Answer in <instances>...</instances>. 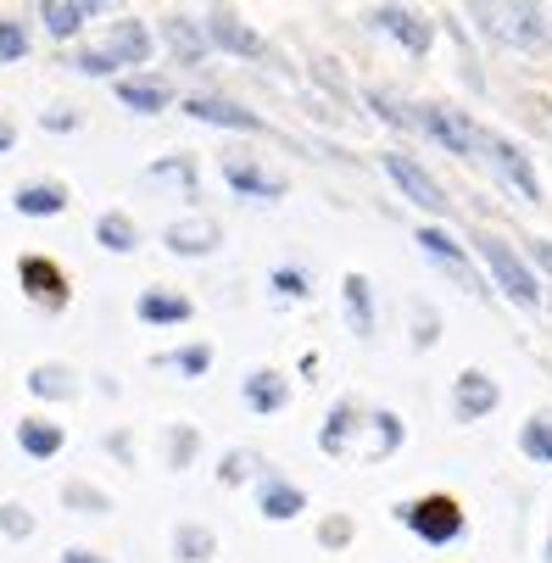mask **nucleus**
<instances>
[{
    "mask_svg": "<svg viewBox=\"0 0 552 563\" xmlns=\"http://www.w3.org/2000/svg\"><path fill=\"white\" fill-rule=\"evenodd\" d=\"M156 29L145 18H107L85 45H73L62 62L78 78H101V85H118L129 73H145V62H156Z\"/></svg>",
    "mask_w": 552,
    "mask_h": 563,
    "instance_id": "f257e3e1",
    "label": "nucleus"
},
{
    "mask_svg": "<svg viewBox=\"0 0 552 563\" xmlns=\"http://www.w3.org/2000/svg\"><path fill=\"white\" fill-rule=\"evenodd\" d=\"M468 252H475L481 263H486V274H492V290L497 296H508L514 307H525V312H536L541 307V274L525 263V252L514 246L508 234H497V229H475L468 234Z\"/></svg>",
    "mask_w": 552,
    "mask_h": 563,
    "instance_id": "f03ea898",
    "label": "nucleus"
},
{
    "mask_svg": "<svg viewBox=\"0 0 552 563\" xmlns=\"http://www.w3.org/2000/svg\"><path fill=\"white\" fill-rule=\"evenodd\" d=\"M413 112V134L435 140L441 151H452L457 163H481L486 168V123L468 118L463 107H446V101H408Z\"/></svg>",
    "mask_w": 552,
    "mask_h": 563,
    "instance_id": "7ed1b4c3",
    "label": "nucleus"
},
{
    "mask_svg": "<svg viewBox=\"0 0 552 563\" xmlns=\"http://www.w3.org/2000/svg\"><path fill=\"white\" fill-rule=\"evenodd\" d=\"M390 519H397L408 536H419L424 547H457L468 536V514L452 492H424V497H408L390 508Z\"/></svg>",
    "mask_w": 552,
    "mask_h": 563,
    "instance_id": "20e7f679",
    "label": "nucleus"
},
{
    "mask_svg": "<svg viewBox=\"0 0 552 563\" xmlns=\"http://www.w3.org/2000/svg\"><path fill=\"white\" fill-rule=\"evenodd\" d=\"M468 18H475V29L481 34H492V40H503V45H514V51H547V40H552V12H541V7H468Z\"/></svg>",
    "mask_w": 552,
    "mask_h": 563,
    "instance_id": "39448f33",
    "label": "nucleus"
},
{
    "mask_svg": "<svg viewBox=\"0 0 552 563\" xmlns=\"http://www.w3.org/2000/svg\"><path fill=\"white\" fill-rule=\"evenodd\" d=\"M12 279H18L23 301H29L34 312H45V318H62V312L73 307V279H67V268H62L56 257H45V252H18Z\"/></svg>",
    "mask_w": 552,
    "mask_h": 563,
    "instance_id": "423d86ee",
    "label": "nucleus"
},
{
    "mask_svg": "<svg viewBox=\"0 0 552 563\" xmlns=\"http://www.w3.org/2000/svg\"><path fill=\"white\" fill-rule=\"evenodd\" d=\"M379 168H385V179L402 190V201H413L419 212H430V223H441L446 212H452V196H446V185L419 163V156H408V151H379Z\"/></svg>",
    "mask_w": 552,
    "mask_h": 563,
    "instance_id": "0eeeda50",
    "label": "nucleus"
},
{
    "mask_svg": "<svg viewBox=\"0 0 552 563\" xmlns=\"http://www.w3.org/2000/svg\"><path fill=\"white\" fill-rule=\"evenodd\" d=\"M413 246L441 268V274H452L463 290H475V296H492L486 285H481V268H475V252H468V240L463 234H452L446 223H419L413 229Z\"/></svg>",
    "mask_w": 552,
    "mask_h": 563,
    "instance_id": "6e6552de",
    "label": "nucleus"
},
{
    "mask_svg": "<svg viewBox=\"0 0 552 563\" xmlns=\"http://www.w3.org/2000/svg\"><path fill=\"white\" fill-rule=\"evenodd\" d=\"M363 23H368L374 34H385L390 45H402L413 62H424V56L435 51V18L419 12V7H368Z\"/></svg>",
    "mask_w": 552,
    "mask_h": 563,
    "instance_id": "1a4fd4ad",
    "label": "nucleus"
},
{
    "mask_svg": "<svg viewBox=\"0 0 552 563\" xmlns=\"http://www.w3.org/2000/svg\"><path fill=\"white\" fill-rule=\"evenodd\" d=\"M196 18H201L212 51H223V56H234V62H268V40H263L241 12H234V7H201Z\"/></svg>",
    "mask_w": 552,
    "mask_h": 563,
    "instance_id": "9d476101",
    "label": "nucleus"
},
{
    "mask_svg": "<svg viewBox=\"0 0 552 563\" xmlns=\"http://www.w3.org/2000/svg\"><path fill=\"white\" fill-rule=\"evenodd\" d=\"M163 252L168 257H185V263H207V257H218L223 252V223L212 218V212H179V218H168L163 223Z\"/></svg>",
    "mask_w": 552,
    "mask_h": 563,
    "instance_id": "9b49d317",
    "label": "nucleus"
},
{
    "mask_svg": "<svg viewBox=\"0 0 552 563\" xmlns=\"http://www.w3.org/2000/svg\"><path fill=\"white\" fill-rule=\"evenodd\" d=\"M218 174H223V185L241 196V201H285L290 196V179L285 174H274L268 163H257V156H246V151H223L218 156Z\"/></svg>",
    "mask_w": 552,
    "mask_h": 563,
    "instance_id": "f8f14e48",
    "label": "nucleus"
},
{
    "mask_svg": "<svg viewBox=\"0 0 552 563\" xmlns=\"http://www.w3.org/2000/svg\"><path fill=\"white\" fill-rule=\"evenodd\" d=\"M486 168H492L519 201H547V196H541V174H536V163H530V151L514 145L508 134H497V129H486Z\"/></svg>",
    "mask_w": 552,
    "mask_h": 563,
    "instance_id": "ddd939ff",
    "label": "nucleus"
},
{
    "mask_svg": "<svg viewBox=\"0 0 552 563\" xmlns=\"http://www.w3.org/2000/svg\"><path fill=\"white\" fill-rule=\"evenodd\" d=\"M179 112H185L190 123L229 129V134H268V118H263V112H252L246 101H229V96H207V90L179 96Z\"/></svg>",
    "mask_w": 552,
    "mask_h": 563,
    "instance_id": "4468645a",
    "label": "nucleus"
},
{
    "mask_svg": "<svg viewBox=\"0 0 552 563\" xmlns=\"http://www.w3.org/2000/svg\"><path fill=\"white\" fill-rule=\"evenodd\" d=\"M446 408L457 424H481L503 408V385L486 374V368H457L452 374V390H446Z\"/></svg>",
    "mask_w": 552,
    "mask_h": 563,
    "instance_id": "2eb2a0df",
    "label": "nucleus"
},
{
    "mask_svg": "<svg viewBox=\"0 0 552 563\" xmlns=\"http://www.w3.org/2000/svg\"><path fill=\"white\" fill-rule=\"evenodd\" d=\"M101 12H107L101 0H40V7H34L45 40H56V45H67V51L90 40V29H96Z\"/></svg>",
    "mask_w": 552,
    "mask_h": 563,
    "instance_id": "dca6fc26",
    "label": "nucleus"
},
{
    "mask_svg": "<svg viewBox=\"0 0 552 563\" xmlns=\"http://www.w3.org/2000/svg\"><path fill=\"white\" fill-rule=\"evenodd\" d=\"M112 96H118V107H123L129 118H163V112H174V107H179L174 78H168V73H151V67H145V73L118 78Z\"/></svg>",
    "mask_w": 552,
    "mask_h": 563,
    "instance_id": "f3484780",
    "label": "nucleus"
},
{
    "mask_svg": "<svg viewBox=\"0 0 552 563\" xmlns=\"http://www.w3.org/2000/svg\"><path fill=\"white\" fill-rule=\"evenodd\" d=\"M156 45H163L179 67H201L207 56H212V45H207V29H201V18L196 12H156Z\"/></svg>",
    "mask_w": 552,
    "mask_h": 563,
    "instance_id": "a211bd4d",
    "label": "nucleus"
},
{
    "mask_svg": "<svg viewBox=\"0 0 552 563\" xmlns=\"http://www.w3.org/2000/svg\"><path fill=\"white\" fill-rule=\"evenodd\" d=\"M23 390L40 401L45 413H51V408H73V401L85 396V374H78L73 363H62V357H45V363H34V368L23 374Z\"/></svg>",
    "mask_w": 552,
    "mask_h": 563,
    "instance_id": "6ab92c4d",
    "label": "nucleus"
},
{
    "mask_svg": "<svg viewBox=\"0 0 552 563\" xmlns=\"http://www.w3.org/2000/svg\"><path fill=\"white\" fill-rule=\"evenodd\" d=\"M134 318L145 330H185L196 318V296L179 290V285H145L134 296Z\"/></svg>",
    "mask_w": 552,
    "mask_h": 563,
    "instance_id": "aec40b11",
    "label": "nucleus"
},
{
    "mask_svg": "<svg viewBox=\"0 0 552 563\" xmlns=\"http://www.w3.org/2000/svg\"><path fill=\"white\" fill-rule=\"evenodd\" d=\"M290 396H296L290 390V374L274 368V363H257V368L241 374V401H246L252 419H279L290 408Z\"/></svg>",
    "mask_w": 552,
    "mask_h": 563,
    "instance_id": "412c9836",
    "label": "nucleus"
},
{
    "mask_svg": "<svg viewBox=\"0 0 552 563\" xmlns=\"http://www.w3.org/2000/svg\"><path fill=\"white\" fill-rule=\"evenodd\" d=\"M363 424H368V408H363V401H357V396H335L312 441H319V452H324V457H346V452H357Z\"/></svg>",
    "mask_w": 552,
    "mask_h": 563,
    "instance_id": "4be33fe9",
    "label": "nucleus"
},
{
    "mask_svg": "<svg viewBox=\"0 0 552 563\" xmlns=\"http://www.w3.org/2000/svg\"><path fill=\"white\" fill-rule=\"evenodd\" d=\"M252 503H257V514L268 525H296L307 514V492L296 486L290 474H279V468H263V479L252 486Z\"/></svg>",
    "mask_w": 552,
    "mask_h": 563,
    "instance_id": "5701e85b",
    "label": "nucleus"
},
{
    "mask_svg": "<svg viewBox=\"0 0 552 563\" xmlns=\"http://www.w3.org/2000/svg\"><path fill=\"white\" fill-rule=\"evenodd\" d=\"M67 207H73V185H67V179H51V174L23 179V185L12 190V212H18V218H29V223L62 218Z\"/></svg>",
    "mask_w": 552,
    "mask_h": 563,
    "instance_id": "b1692460",
    "label": "nucleus"
},
{
    "mask_svg": "<svg viewBox=\"0 0 552 563\" xmlns=\"http://www.w3.org/2000/svg\"><path fill=\"white\" fill-rule=\"evenodd\" d=\"M12 441H18V452H23L29 463H56V457L67 452V424L51 419V413H23V419L12 424Z\"/></svg>",
    "mask_w": 552,
    "mask_h": 563,
    "instance_id": "393cba45",
    "label": "nucleus"
},
{
    "mask_svg": "<svg viewBox=\"0 0 552 563\" xmlns=\"http://www.w3.org/2000/svg\"><path fill=\"white\" fill-rule=\"evenodd\" d=\"M341 318H346V330L357 341H374L379 330V301H374V279L368 274H341Z\"/></svg>",
    "mask_w": 552,
    "mask_h": 563,
    "instance_id": "a878e982",
    "label": "nucleus"
},
{
    "mask_svg": "<svg viewBox=\"0 0 552 563\" xmlns=\"http://www.w3.org/2000/svg\"><path fill=\"white\" fill-rule=\"evenodd\" d=\"M363 446H357V457L363 463H385V457H397L402 446H408V419L397 413V408H368V424H363Z\"/></svg>",
    "mask_w": 552,
    "mask_h": 563,
    "instance_id": "bb28decb",
    "label": "nucleus"
},
{
    "mask_svg": "<svg viewBox=\"0 0 552 563\" xmlns=\"http://www.w3.org/2000/svg\"><path fill=\"white\" fill-rule=\"evenodd\" d=\"M90 240H96V246H101L107 257H134V252L145 246V234H140V223H134V212H129V207H107V212L96 218Z\"/></svg>",
    "mask_w": 552,
    "mask_h": 563,
    "instance_id": "cd10ccee",
    "label": "nucleus"
},
{
    "mask_svg": "<svg viewBox=\"0 0 552 563\" xmlns=\"http://www.w3.org/2000/svg\"><path fill=\"white\" fill-rule=\"evenodd\" d=\"M56 503H62L67 514H78V519H107V514L118 508L112 492L101 486V479H90V474H67L62 492H56Z\"/></svg>",
    "mask_w": 552,
    "mask_h": 563,
    "instance_id": "c85d7f7f",
    "label": "nucleus"
},
{
    "mask_svg": "<svg viewBox=\"0 0 552 563\" xmlns=\"http://www.w3.org/2000/svg\"><path fill=\"white\" fill-rule=\"evenodd\" d=\"M212 363H218V346L212 341H179L174 352H156L151 357V368H168V374H179V379H207L212 374Z\"/></svg>",
    "mask_w": 552,
    "mask_h": 563,
    "instance_id": "c756f323",
    "label": "nucleus"
},
{
    "mask_svg": "<svg viewBox=\"0 0 552 563\" xmlns=\"http://www.w3.org/2000/svg\"><path fill=\"white\" fill-rule=\"evenodd\" d=\"M168 552H174V563H212L218 558V530L201 525V519H179L168 530Z\"/></svg>",
    "mask_w": 552,
    "mask_h": 563,
    "instance_id": "7c9ffc66",
    "label": "nucleus"
},
{
    "mask_svg": "<svg viewBox=\"0 0 552 563\" xmlns=\"http://www.w3.org/2000/svg\"><path fill=\"white\" fill-rule=\"evenodd\" d=\"M263 468H268V457H263L257 446H229V452L218 457L212 479H218L223 492H241V486H257V479H263Z\"/></svg>",
    "mask_w": 552,
    "mask_h": 563,
    "instance_id": "2f4dec72",
    "label": "nucleus"
},
{
    "mask_svg": "<svg viewBox=\"0 0 552 563\" xmlns=\"http://www.w3.org/2000/svg\"><path fill=\"white\" fill-rule=\"evenodd\" d=\"M163 463H168L174 474L196 468V463H201V424H190V419H174V424L163 430Z\"/></svg>",
    "mask_w": 552,
    "mask_h": 563,
    "instance_id": "473e14b6",
    "label": "nucleus"
},
{
    "mask_svg": "<svg viewBox=\"0 0 552 563\" xmlns=\"http://www.w3.org/2000/svg\"><path fill=\"white\" fill-rule=\"evenodd\" d=\"M145 179L156 185H179L185 196H201V168H196V156L190 151H163L156 163L145 168Z\"/></svg>",
    "mask_w": 552,
    "mask_h": 563,
    "instance_id": "72a5a7b5",
    "label": "nucleus"
},
{
    "mask_svg": "<svg viewBox=\"0 0 552 563\" xmlns=\"http://www.w3.org/2000/svg\"><path fill=\"white\" fill-rule=\"evenodd\" d=\"M29 51H34V29H29V18H18V12H0V67H18V62H29Z\"/></svg>",
    "mask_w": 552,
    "mask_h": 563,
    "instance_id": "f704fd0d",
    "label": "nucleus"
},
{
    "mask_svg": "<svg viewBox=\"0 0 552 563\" xmlns=\"http://www.w3.org/2000/svg\"><path fill=\"white\" fill-rule=\"evenodd\" d=\"M519 457L552 468V413H530V419L519 424Z\"/></svg>",
    "mask_w": 552,
    "mask_h": 563,
    "instance_id": "c9c22d12",
    "label": "nucleus"
},
{
    "mask_svg": "<svg viewBox=\"0 0 552 563\" xmlns=\"http://www.w3.org/2000/svg\"><path fill=\"white\" fill-rule=\"evenodd\" d=\"M268 296L274 301H312V274L301 263H274L268 268Z\"/></svg>",
    "mask_w": 552,
    "mask_h": 563,
    "instance_id": "e433bc0d",
    "label": "nucleus"
},
{
    "mask_svg": "<svg viewBox=\"0 0 552 563\" xmlns=\"http://www.w3.org/2000/svg\"><path fill=\"white\" fill-rule=\"evenodd\" d=\"M312 541H319L324 552H346V547L357 541V519H352L346 508H330L319 525H312Z\"/></svg>",
    "mask_w": 552,
    "mask_h": 563,
    "instance_id": "4c0bfd02",
    "label": "nucleus"
},
{
    "mask_svg": "<svg viewBox=\"0 0 552 563\" xmlns=\"http://www.w3.org/2000/svg\"><path fill=\"white\" fill-rule=\"evenodd\" d=\"M34 530H40V514L29 503H18V497L0 503V541H34Z\"/></svg>",
    "mask_w": 552,
    "mask_h": 563,
    "instance_id": "58836bf2",
    "label": "nucleus"
},
{
    "mask_svg": "<svg viewBox=\"0 0 552 563\" xmlns=\"http://www.w3.org/2000/svg\"><path fill=\"white\" fill-rule=\"evenodd\" d=\"M363 107L379 118V123H390V129H402V134H413V112H408V101H397L390 90H363Z\"/></svg>",
    "mask_w": 552,
    "mask_h": 563,
    "instance_id": "ea45409f",
    "label": "nucleus"
},
{
    "mask_svg": "<svg viewBox=\"0 0 552 563\" xmlns=\"http://www.w3.org/2000/svg\"><path fill=\"white\" fill-rule=\"evenodd\" d=\"M101 452H107L112 463L134 468V463H140V435H134L129 424H112V430H101Z\"/></svg>",
    "mask_w": 552,
    "mask_h": 563,
    "instance_id": "a19ab883",
    "label": "nucleus"
},
{
    "mask_svg": "<svg viewBox=\"0 0 552 563\" xmlns=\"http://www.w3.org/2000/svg\"><path fill=\"white\" fill-rule=\"evenodd\" d=\"M435 341H441V312H435L430 301H413V346L430 352Z\"/></svg>",
    "mask_w": 552,
    "mask_h": 563,
    "instance_id": "79ce46f5",
    "label": "nucleus"
},
{
    "mask_svg": "<svg viewBox=\"0 0 552 563\" xmlns=\"http://www.w3.org/2000/svg\"><path fill=\"white\" fill-rule=\"evenodd\" d=\"M40 129H45V134H73V129H85V112L67 107V101H56V107L40 112Z\"/></svg>",
    "mask_w": 552,
    "mask_h": 563,
    "instance_id": "37998d69",
    "label": "nucleus"
},
{
    "mask_svg": "<svg viewBox=\"0 0 552 563\" xmlns=\"http://www.w3.org/2000/svg\"><path fill=\"white\" fill-rule=\"evenodd\" d=\"M519 252H525V263H530L541 279H552V240H547V234H525Z\"/></svg>",
    "mask_w": 552,
    "mask_h": 563,
    "instance_id": "c03bdc74",
    "label": "nucleus"
},
{
    "mask_svg": "<svg viewBox=\"0 0 552 563\" xmlns=\"http://www.w3.org/2000/svg\"><path fill=\"white\" fill-rule=\"evenodd\" d=\"M56 563H112V552H101V547H85V541H73V547H62V552H56Z\"/></svg>",
    "mask_w": 552,
    "mask_h": 563,
    "instance_id": "a18cd8bd",
    "label": "nucleus"
},
{
    "mask_svg": "<svg viewBox=\"0 0 552 563\" xmlns=\"http://www.w3.org/2000/svg\"><path fill=\"white\" fill-rule=\"evenodd\" d=\"M12 151H18V123L0 118V156H12Z\"/></svg>",
    "mask_w": 552,
    "mask_h": 563,
    "instance_id": "49530a36",
    "label": "nucleus"
},
{
    "mask_svg": "<svg viewBox=\"0 0 552 563\" xmlns=\"http://www.w3.org/2000/svg\"><path fill=\"white\" fill-rule=\"evenodd\" d=\"M296 374H301V379H319V352H301V363H296Z\"/></svg>",
    "mask_w": 552,
    "mask_h": 563,
    "instance_id": "de8ad7c7",
    "label": "nucleus"
},
{
    "mask_svg": "<svg viewBox=\"0 0 552 563\" xmlns=\"http://www.w3.org/2000/svg\"><path fill=\"white\" fill-rule=\"evenodd\" d=\"M541 558L552 563V519H547V547H541Z\"/></svg>",
    "mask_w": 552,
    "mask_h": 563,
    "instance_id": "09e8293b",
    "label": "nucleus"
}]
</instances>
